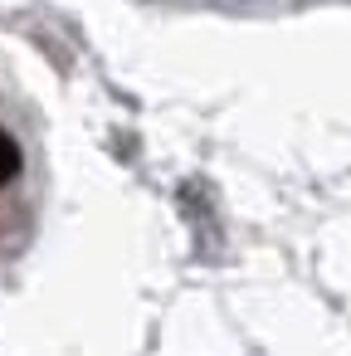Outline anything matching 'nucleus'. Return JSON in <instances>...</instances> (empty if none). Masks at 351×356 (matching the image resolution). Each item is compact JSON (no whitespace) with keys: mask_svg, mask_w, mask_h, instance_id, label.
<instances>
[{"mask_svg":"<svg viewBox=\"0 0 351 356\" xmlns=\"http://www.w3.org/2000/svg\"><path fill=\"white\" fill-rule=\"evenodd\" d=\"M15 176H20V147L10 132H0V186L15 181Z\"/></svg>","mask_w":351,"mask_h":356,"instance_id":"1","label":"nucleus"}]
</instances>
